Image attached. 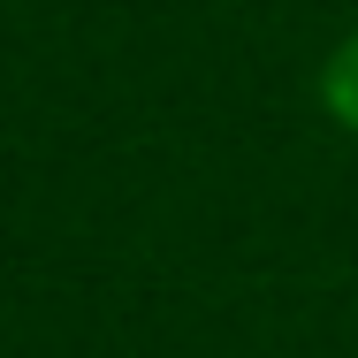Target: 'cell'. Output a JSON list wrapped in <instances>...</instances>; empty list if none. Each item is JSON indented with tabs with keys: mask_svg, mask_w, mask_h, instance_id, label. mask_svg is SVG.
<instances>
[{
	"mask_svg": "<svg viewBox=\"0 0 358 358\" xmlns=\"http://www.w3.org/2000/svg\"><path fill=\"white\" fill-rule=\"evenodd\" d=\"M320 99H328V115L358 138V38H343V46L328 54V69H320Z\"/></svg>",
	"mask_w": 358,
	"mask_h": 358,
	"instance_id": "1",
	"label": "cell"
}]
</instances>
